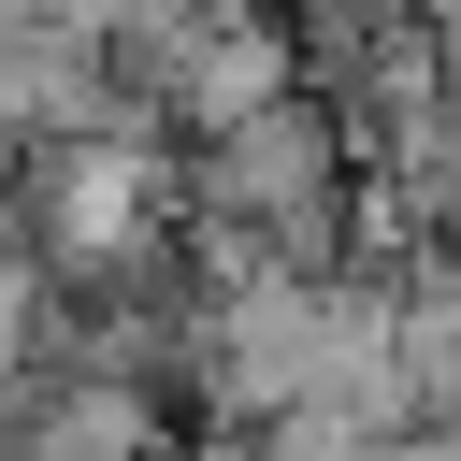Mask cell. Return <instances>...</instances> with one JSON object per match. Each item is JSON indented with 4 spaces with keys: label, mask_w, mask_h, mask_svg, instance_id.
Segmentation results:
<instances>
[{
    "label": "cell",
    "mask_w": 461,
    "mask_h": 461,
    "mask_svg": "<svg viewBox=\"0 0 461 461\" xmlns=\"http://www.w3.org/2000/svg\"><path fill=\"white\" fill-rule=\"evenodd\" d=\"M173 202H187V173L158 158V130H58V144H29V173H14V230L43 245L58 288H130V274H158V259H173Z\"/></svg>",
    "instance_id": "cell-1"
},
{
    "label": "cell",
    "mask_w": 461,
    "mask_h": 461,
    "mask_svg": "<svg viewBox=\"0 0 461 461\" xmlns=\"http://www.w3.org/2000/svg\"><path fill=\"white\" fill-rule=\"evenodd\" d=\"M303 389H317V288L245 274V288L187 303V403L202 418H288Z\"/></svg>",
    "instance_id": "cell-2"
},
{
    "label": "cell",
    "mask_w": 461,
    "mask_h": 461,
    "mask_svg": "<svg viewBox=\"0 0 461 461\" xmlns=\"http://www.w3.org/2000/svg\"><path fill=\"white\" fill-rule=\"evenodd\" d=\"M187 202L202 216H245V230H288V245H317V202H331V115L317 101H245V115H216L202 130V158H187Z\"/></svg>",
    "instance_id": "cell-3"
},
{
    "label": "cell",
    "mask_w": 461,
    "mask_h": 461,
    "mask_svg": "<svg viewBox=\"0 0 461 461\" xmlns=\"http://www.w3.org/2000/svg\"><path fill=\"white\" fill-rule=\"evenodd\" d=\"M274 86H288V29H274L259 0L187 14V43L158 58V115H187V130H216V115H245V101H274Z\"/></svg>",
    "instance_id": "cell-4"
},
{
    "label": "cell",
    "mask_w": 461,
    "mask_h": 461,
    "mask_svg": "<svg viewBox=\"0 0 461 461\" xmlns=\"http://www.w3.org/2000/svg\"><path fill=\"white\" fill-rule=\"evenodd\" d=\"M14 173H29V130H0V230H14Z\"/></svg>",
    "instance_id": "cell-5"
}]
</instances>
